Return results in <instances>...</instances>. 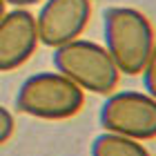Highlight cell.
I'll return each instance as SVG.
<instances>
[{"instance_id":"1","label":"cell","mask_w":156,"mask_h":156,"mask_svg":"<svg viewBox=\"0 0 156 156\" xmlns=\"http://www.w3.org/2000/svg\"><path fill=\"white\" fill-rule=\"evenodd\" d=\"M156 34L150 18L134 7H107L103 11V45L125 76L143 72Z\"/></svg>"},{"instance_id":"2","label":"cell","mask_w":156,"mask_h":156,"mask_svg":"<svg viewBox=\"0 0 156 156\" xmlns=\"http://www.w3.org/2000/svg\"><path fill=\"white\" fill-rule=\"evenodd\" d=\"M13 105L20 114L38 120H67L83 109L85 91L56 69L38 72L20 83Z\"/></svg>"},{"instance_id":"3","label":"cell","mask_w":156,"mask_h":156,"mask_svg":"<svg viewBox=\"0 0 156 156\" xmlns=\"http://www.w3.org/2000/svg\"><path fill=\"white\" fill-rule=\"evenodd\" d=\"M54 69L76 83L83 91L107 96L116 89L120 72L105 45L89 38H76L51 54Z\"/></svg>"},{"instance_id":"4","label":"cell","mask_w":156,"mask_h":156,"mask_svg":"<svg viewBox=\"0 0 156 156\" xmlns=\"http://www.w3.org/2000/svg\"><path fill=\"white\" fill-rule=\"evenodd\" d=\"M103 132L120 134L134 140L156 138V98L138 89H118L105 96L98 109Z\"/></svg>"},{"instance_id":"5","label":"cell","mask_w":156,"mask_h":156,"mask_svg":"<svg viewBox=\"0 0 156 156\" xmlns=\"http://www.w3.org/2000/svg\"><path fill=\"white\" fill-rule=\"evenodd\" d=\"M91 18V0H45L36 13L40 45L62 47L83 36Z\"/></svg>"},{"instance_id":"6","label":"cell","mask_w":156,"mask_h":156,"mask_svg":"<svg viewBox=\"0 0 156 156\" xmlns=\"http://www.w3.org/2000/svg\"><path fill=\"white\" fill-rule=\"evenodd\" d=\"M40 45L36 16L25 7H13L0 18V72H16Z\"/></svg>"},{"instance_id":"7","label":"cell","mask_w":156,"mask_h":156,"mask_svg":"<svg viewBox=\"0 0 156 156\" xmlns=\"http://www.w3.org/2000/svg\"><path fill=\"white\" fill-rule=\"evenodd\" d=\"M89 154L91 156H152V152L140 140L112 132H101L98 136H94Z\"/></svg>"},{"instance_id":"8","label":"cell","mask_w":156,"mask_h":156,"mask_svg":"<svg viewBox=\"0 0 156 156\" xmlns=\"http://www.w3.org/2000/svg\"><path fill=\"white\" fill-rule=\"evenodd\" d=\"M140 76H143V87H145V91L156 98V40H154V47H152V51H150V58H147Z\"/></svg>"},{"instance_id":"9","label":"cell","mask_w":156,"mask_h":156,"mask_svg":"<svg viewBox=\"0 0 156 156\" xmlns=\"http://www.w3.org/2000/svg\"><path fill=\"white\" fill-rule=\"evenodd\" d=\"M13 129H16V120H13V114L7 107L0 105V145H5L7 140L13 136Z\"/></svg>"},{"instance_id":"10","label":"cell","mask_w":156,"mask_h":156,"mask_svg":"<svg viewBox=\"0 0 156 156\" xmlns=\"http://www.w3.org/2000/svg\"><path fill=\"white\" fill-rule=\"evenodd\" d=\"M5 5H11V7H31V5H36V2H40V0H2Z\"/></svg>"},{"instance_id":"11","label":"cell","mask_w":156,"mask_h":156,"mask_svg":"<svg viewBox=\"0 0 156 156\" xmlns=\"http://www.w3.org/2000/svg\"><path fill=\"white\" fill-rule=\"evenodd\" d=\"M7 9H5V2H2V0H0V18H2V13H5Z\"/></svg>"}]
</instances>
